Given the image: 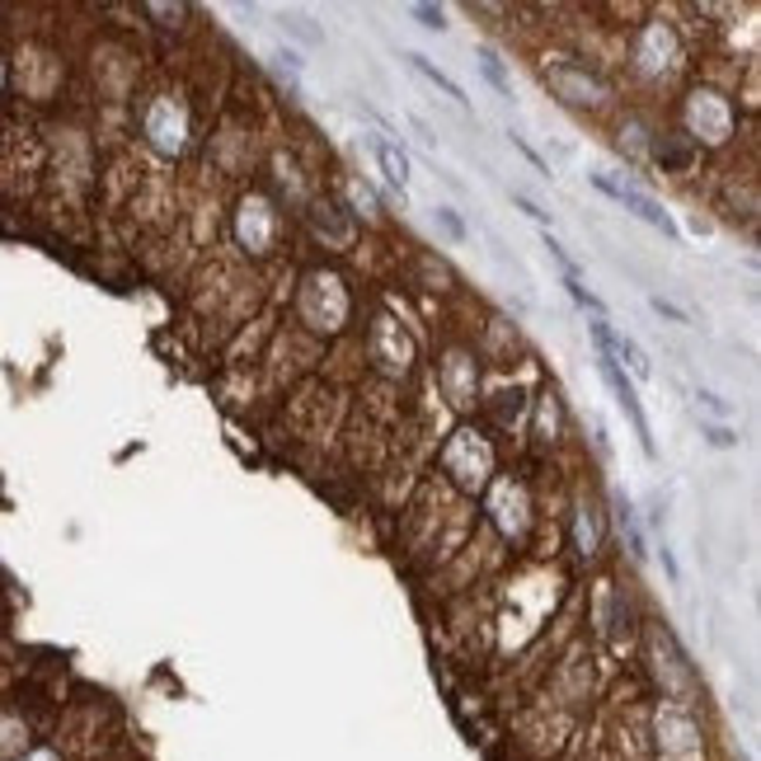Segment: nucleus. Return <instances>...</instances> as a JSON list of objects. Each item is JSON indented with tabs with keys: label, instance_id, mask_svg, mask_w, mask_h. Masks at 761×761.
<instances>
[{
	"label": "nucleus",
	"instance_id": "6",
	"mask_svg": "<svg viewBox=\"0 0 761 761\" xmlns=\"http://www.w3.org/2000/svg\"><path fill=\"white\" fill-rule=\"evenodd\" d=\"M480 71H484V81L494 85V89H499L503 99H513V81H507V71H503V62H499V57L489 52V48L480 52Z\"/></svg>",
	"mask_w": 761,
	"mask_h": 761
},
{
	"label": "nucleus",
	"instance_id": "13",
	"mask_svg": "<svg viewBox=\"0 0 761 761\" xmlns=\"http://www.w3.org/2000/svg\"><path fill=\"white\" fill-rule=\"evenodd\" d=\"M513 202H517V207H521V212H527L531 221H541V226H545V221H550V212H541V207H536V202L527 198V193H513Z\"/></svg>",
	"mask_w": 761,
	"mask_h": 761
},
{
	"label": "nucleus",
	"instance_id": "1",
	"mask_svg": "<svg viewBox=\"0 0 761 761\" xmlns=\"http://www.w3.org/2000/svg\"><path fill=\"white\" fill-rule=\"evenodd\" d=\"M597 371H602V381L611 385V395H616V405L625 409V419L635 424V438H639V446H645V456H659V446H653V428H649V414H645V405H639V391H635V381L625 377V367L611 353H597Z\"/></svg>",
	"mask_w": 761,
	"mask_h": 761
},
{
	"label": "nucleus",
	"instance_id": "11",
	"mask_svg": "<svg viewBox=\"0 0 761 761\" xmlns=\"http://www.w3.org/2000/svg\"><path fill=\"white\" fill-rule=\"evenodd\" d=\"M414 20H424V28H446V14L438 5H414Z\"/></svg>",
	"mask_w": 761,
	"mask_h": 761
},
{
	"label": "nucleus",
	"instance_id": "8",
	"mask_svg": "<svg viewBox=\"0 0 761 761\" xmlns=\"http://www.w3.org/2000/svg\"><path fill=\"white\" fill-rule=\"evenodd\" d=\"M700 438H705L710 446H738V432L728 424H700Z\"/></svg>",
	"mask_w": 761,
	"mask_h": 761
},
{
	"label": "nucleus",
	"instance_id": "12",
	"mask_svg": "<svg viewBox=\"0 0 761 761\" xmlns=\"http://www.w3.org/2000/svg\"><path fill=\"white\" fill-rule=\"evenodd\" d=\"M438 221H442V226L456 235V241H466V221H461V217L452 212V207H438Z\"/></svg>",
	"mask_w": 761,
	"mask_h": 761
},
{
	"label": "nucleus",
	"instance_id": "2",
	"mask_svg": "<svg viewBox=\"0 0 761 761\" xmlns=\"http://www.w3.org/2000/svg\"><path fill=\"white\" fill-rule=\"evenodd\" d=\"M592 179V188H602L611 202H621L625 212H635L639 221H649L653 231H663V235H677V221L667 217V207L659 202V198H649L645 188H635V184H611L606 174H588Z\"/></svg>",
	"mask_w": 761,
	"mask_h": 761
},
{
	"label": "nucleus",
	"instance_id": "9",
	"mask_svg": "<svg viewBox=\"0 0 761 761\" xmlns=\"http://www.w3.org/2000/svg\"><path fill=\"white\" fill-rule=\"evenodd\" d=\"M696 405L705 409V414H714V419H720V424H728V419H734V409H728V405H724V400L714 395V391H696Z\"/></svg>",
	"mask_w": 761,
	"mask_h": 761
},
{
	"label": "nucleus",
	"instance_id": "7",
	"mask_svg": "<svg viewBox=\"0 0 761 761\" xmlns=\"http://www.w3.org/2000/svg\"><path fill=\"white\" fill-rule=\"evenodd\" d=\"M564 292H569V296H574V302L584 306V310H592V316H602V310H606V306H602V296L584 287V278H564Z\"/></svg>",
	"mask_w": 761,
	"mask_h": 761
},
{
	"label": "nucleus",
	"instance_id": "10",
	"mask_svg": "<svg viewBox=\"0 0 761 761\" xmlns=\"http://www.w3.org/2000/svg\"><path fill=\"white\" fill-rule=\"evenodd\" d=\"M649 306H653V310H659V316H663V320H673V324H691V316H686V310H682V306H673V302H663V296H649Z\"/></svg>",
	"mask_w": 761,
	"mask_h": 761
},
{
	"label": "nucleus",
	"instance_id": "4",
	"mask_svg": "<svg viewBox=\"0 0 761 761\" xmlns=\"http://www.w3.org/2000/svg\"><path fill=\"white\" fill-rule=\"evenodd\" d=\"M371 151H377V165L385 174V184H391L400 193V202H405V188H409V160H405V151H400L395 142H385V137L371 142Z\"/></svg>",
	"mask_w": 761,
	"mask_h": 761
},
{
	"label": "nucleus",
	"instance_id": "5",
	"mask_svg": "<svg viewBox=\"0 0 761 761\" xmlns=\"http://www.w3.org/2000/svg\"><path fill=\"white\" fill-rule=\"evenodd\" d=\"M405 62H409L414 71H419V76H424L428 85H438V89H442V95H446V99H456V103H466V89H461V85H456L452 76H446V71H438V66H432V62H428V57H424V52H405Z\"/></svg>",
	"mask_w": 761,
	"mask_h": 761
},
{
	"label": "nucleus",
	"instance_id": "3",
	"mask_svg": "<svg viewBox=\"0 0 761 761\" xmlns=\"http://www.w3.org/2000/svg\"><path fill=\"white\" fill-rule=\"evenodd\" d=\"M588 330H592V339H597V353H611L616 363L630 367V381H653V363H649V353L639 348V343H635L630 334L611 330L606 320H592Z\"/></svg>",
	"mask_w": 761,
	"mask_h": 761
}]
</instances>
